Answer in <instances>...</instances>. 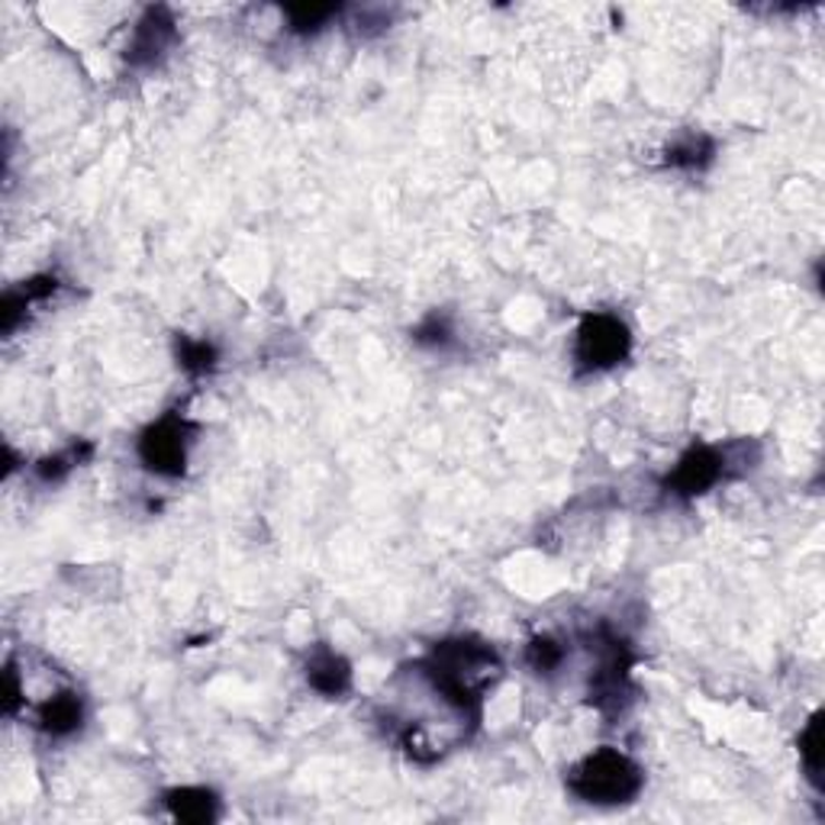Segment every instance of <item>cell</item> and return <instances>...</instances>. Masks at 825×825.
<instances>
[{"instance_id": "obj_1", "label": "cell", "mask_w": 825, "mask_h": 825, "mask_svg": "<svg viewBox=\"0 0 825 825\" xmlns=\"http://www.w3.org/2000/svg\"><path fill=\"white\" fill-rule=\"evenodd\" d=\"M638 767L613 749H600L584 757L571 774V790L587 803H625L638 793Z\"/></svg>"}, {"instance_id": "obj_2", "label": "cell", "mask_w": 825, "mask_h": 825, "mask_svg": "<svg viewBox=\"0 0 825 825\" xmlns=\"http://www.w3.org/2000/svg\"><path fill=\"white\" fill-rule=\"evenodd\" d=\"M629 330L610 313L587 316L577 330L574 358L584 371H607L629 355Z\"/></svg>"}, {"instance_id": "obj_3", "label": "cell", "mask_w": 825, "mask_h": 825, "mask_svg": "<svg viewBox=\"0 0 825 825\" xmlns=\"http://www.w3.org/2000/svg\"><path fill=\"white\" fill-rule=\"evenodd\" d=\"M139 458L148 471L175 478L188 462V422L178 416H165L148 426L139 439Z\"/></svg>"}, {"instance_id": "obj_4", "label": "cell", "mask_w": 825, "mask_h": 825, "mask_svg": "<svg viewBox=\"0 0 825 825\" xmlns=\"http://www.w3.org/2000/svg\"><path fill=\"white\" fill-rule=\"evenodd\" d=\"M722 471H726V458L716 449L700 445V449H690L687 455L681 458V465L668 478V487L674 493H681V497H696V493H703L706 487L719 481Z\"/></svg>"}, {"instance_id": "obj_5", "label": "cell", "mask_w": 825, "mask_h": 825, "mask_svg": "<svg viewBox=\"0 0 825 825\" xmlns=\"http://www.w3.org/2000/svg\"><path fill=\"white\" fill-rule=\"evenodd\" d=\"M171 39H175V23L168 20V13L165 10H148L145 20L136 26V36H133L127 56H130L133 65H148L165 52V46Z\"/></svg>"}, {"instance_id": "obj_6", "label": "cell", "mask_w": 825, "mask_h": 825, "mask_svg": "<svg viewBox=\"0 0 825 825\" xmlns=\"http://www.w3.org/2000/svg\"><path fill=\"white\" fill-rule=\"evenodd\" d=\"M84 719V706L77 693H59L39 709V729L49 736H71Z\"/></svg>"}, {"instance_id": "obj_7", "label": "cell", "mask_w": 825, "mask_h": 825, "mask_svg": "<svg viewBox=\"0 0 825 825\" xmlns=\"http://www.w3.org/2000/svg\"><path fill=\"white\" fill-rule=\"evenodd\" d=\"M307 681H310V687H316L320 693H326V696H339L348 687V681H351V671H348V665H345L339 655L320 651L307 665Z\"/></svg>"}, {"instance_id": "obj_8", "label": "cell", "mask_w": 825, "mask_h": 825, "mask_svg": "<svg viewBox=\"0 0 825 825\" xmlns=\"http://www.w3.org/2000/svg\"><path fill=\"white\" fill-rule=\"evenodd\" d=\"M168 806L181 823H210L216 816V797L201 787H184L168 793Z\"/></svg>"}, {"instance_id": "obj_9", "label": "cell", "mask_w": 825, "mask_h": 825, "mask_svg": "<svg viewBox=\"0 0 825 825\" xmlns=\"http://www.w3.org/2000/svg\"><path fill=\"white\" fill-rule=\"evenodd\" d=\"M284 13H287V20H290V29L310 33V29L326 26V23L339 13V7H333V3H320V7L313 3V7H307V3H300V7H287Z\"/></svg>"}, {"instance_id": "obj_10", "label": "cell", "mask_w": 825, "mask_h": 825, "mask_svg": "<svg viewBox=\"0 0 825 825\" xmlns=\"http://www.w3.org/2000/svg\"><path fill=\"white\" fill-rule=\"evenodd\" d=\"M820 745H823V716H813V722L806 726V732L800 736V755L806 761V770H810V777L820 784V767H823V761H820Z\"/></svg>"}, {"instance_id": "obj_11", "label": "cell", "mask_w": 825, "mask_h": 825, "mask_svg": "<svg viewBox=\"0 0 825 825\" xmlns=\"http://www.w3.org/2000/svg\"><path fill=\"white\" fill-rule=\"evenodd\" d=\"M713 155V145L709 139H687L681 145H674L668 152V165H678V168H700L703 162H709Z\"/></svg>"}, {"instance_id": "obj_12", "label": "cell", "mask_w": 825, "mask_h": 825, "mask_svg": "<svg viewBox=\"0 0 825 825\" xmlns=\"http://www.w3.org/2000/svg\"><path fill=\"white\" fill-rule=\"evenodd\" d=\"M526 658H529V665H533L539 674H549V671H554V668L561 665V648H558L551 638H536V642L529 645Z\"/></svg>"}, {"instance_id": "obj_13", "label": "cell", "mask_w": 825, "mask_h": 825, "mask_svg": "<svg viewBox=\"0 0 825 825\" xmlns=\"http://www.w3.org/2000/svg\"><path fill=\"white\" fill-rule=\"evenodd\" d=\"M181 364L188 371H206L213 364V348L206 343H181Z\"/></svg>"}]
</instances>
